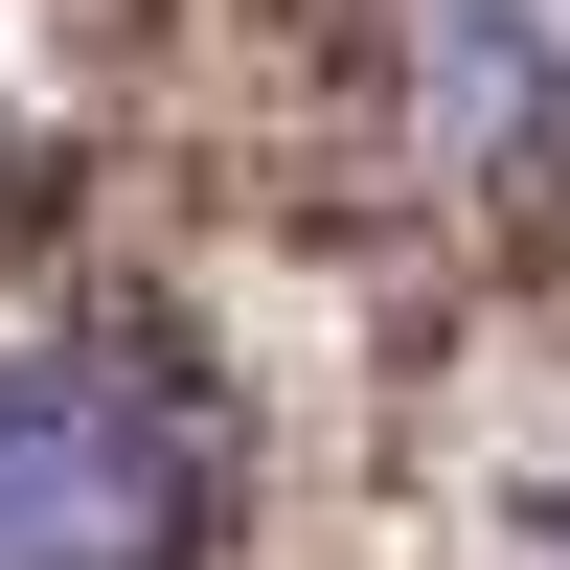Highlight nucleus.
<instances>
[{
    "label": "nucleus",
    "instance_id": "1",
    "mask_svg": "<svg viewBox=\"0 0 570 570\" xmlns=\"http://www.w3.org/2000/svg\"><path fill=\"white\" fill-rule=\"evenodd\" d=\"M320 115L389 228H548L570 206V0H343Z\"/></svg>",
    "mask_w": 570,
    "mask_h": 570
},
{
    "label": "nucleus",
    "instance_id": "2",
    "mask_svg": "<svg viewBox=\"0 0 570 570\" xmlns=\"http://www.w3.org/2000/svg\"><path fill=\"white\" fill-rule=\"evenodd\" d=\"M206 525H228V456L160 343L115 320L0 343V570H206Z\"/></svg>",
    "mask_w": 570,
    "mask_h": 570
},
{
    "label": "nucleus",
    "instance_id": "3",
    "mask_svg": "<svg viewBox=\"0 0 570 570\" xmlns=\"http://www.w3.org/2000/svg\"><path fill=\"white\" fill-rule=\"evenodd\" d=\"M480 570H570V434L502 456V502H480Z\"/></svg>",
    "mask_w": 570,
    "mask_h": 570
}]
</instances>
